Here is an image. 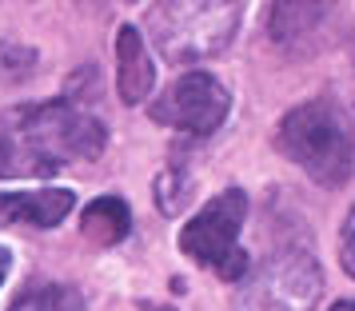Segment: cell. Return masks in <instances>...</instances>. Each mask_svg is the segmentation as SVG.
<instances>
[{
  "label": "cell",
  "instance_id": "10",
  "mask_svg": "<svg viewBox=\"0 0 355 311\" xmlns=\"http://www.w3.org/2000/svg\"><path fill=\"white\" fill-rule=\"evenodd\" d=\"M8 311H80V292H72L64 283H49V287L20 295Z\"/></svg>",
  "mask_w": 355,
  "mask_h": 311
},
{
  "label": "cell",
  "instance_id": "4",
  "mask_svg": "<svg viewBox=\"0 0 355 311\" xmlns=\"http://www.w3.org/2000/svg\"><path fill=\"white\" fill-rule=\"evenodd\" d=\"M248 215V196L240 188H227L192 215V224L180 231V251L200 267H211L220 279L236 283L248 272V256L240 247V228Z\"/></svg>",
  "mask_w": 355,
  "mask_h": 311
},
{
  "label": "cell",
  "instance_id": "2",
  "mask_svg": "<svg viewBox=\"0 0 355 311\" xmlns=\"http://www.w3.org/2000/svg\"><path fill=\"white\" fill-rule=\"evenodd\" d=\"M275 144L320 188H343L352 180V120L339 100L315 96L300 108H291L275 128Z\"/></svg>",
  "mask_w": 355,
  "mask_h": 311
},
{
  "label": "cell",
  "instance_id": "9",
  "mask_svg": "<svg viewBox=\"0 0 355 311\" xmlns=\"http://www.w3.org/2000/svg\"><path fill=\"white\" fill-rule=\"evenodd\" d=\"M80 231L92 240V244H100V247L120 244V240L132 231L128 204H124L120 196H100V199H92V204L84 208V215H80Z\"/></svg>",
  "mask_w": 355,
  "mask_h": 311
},
{
  "label": "cell",
  "instance_id": "8",
  "mask_svg": "<svg viewBox=\"0 0 355 311\" xmlns=\"http://www.w3.org/2000/svg\"><path fill=\"white\" fill-rule=\"evenodd\" d=\"M116 88H120V100L124 104H140L152 92V80H156V68H152V56H148V44L136 24H120L116 33Z\"/></svg>",
  "mask_w": 355,
  "mask_h": 311
},
{
  "label": "cell",
  "instance_id": "7",
  "mask_svg": "<svg viewBox=\"0 0 355 311\" xmlns=\"http://www.w3.org/2000/svg\"><path fill=\"white\" fill-rule=\"evenodd\" d=\"M76 208V196L68 188H44V192H0V228H56Z\"/></svg>",
  "mask_w": 355,
  "mask_h": 311
},
{
  "label": "cell",
  "instance_id": "6",
  "mask_svg": "<svg viewBox=\"0 0 355 311\" xmlns=\"http://www.w3.org/2000/svg\"><path fill=\"white\" fill-rule=\"evenodd\" d=\"M320 292H323L320 263L307 251H279L259 272L256 287H252V308L256 311H311Z\"/></svg>",
  "mask_w": 355,
  "mask_h": 311
},
{
  "label": "cell",
  "instance_id": "3",
  "mask_svg": "<svg viewBox=\"0 0 355 311\" xmlns=\"http://www.w3.org/2000/svg\"><path fill=\"white\" fill-rule=\"evenodd\" d=\"M240 4H156L144 17V28L164 60L172 64H196L204 56L227 48V40L240 28Z\"/></svg>",
  "mask_w": 355,
  "mask_h": 311
},
{
  "label": "cell",
  "instance_id": "13",
  "mask_svg": "<svg viewBox=\"0 0 355 311\" xmlns=\"http://www.w3.org/2000/svg\"><path fill=\"white\" fill-rule=\"evenodd\" d=\"M339 263H343L347 276L355 272V215H347L343 220V231H339Z\"/></svg>",
  "mask_w": 355,
  "mask_h": 311
},
{
  "label": "cell",
  "instance_id": "1",
  "mask_svg": "<svg viewBox=\"0 0 355 311\" xmlns=\"http://www.w3.org/2000/svg\"><path fill=\"white\" fill-rule=\"evenodd\" d=\"M108 128L76 104H17L0 112V180L52 176L68 164L96 160Z\"/></svg>",
  "mask_w": 355,
  "mask_h": 311
},
{
  "label": "cell",
  "instance_id": "11",
  "mask_svg": "<svg viewBox=\"0 0 355 311\" xmlns=\"http://www.w3.org/2000/svg\"><path fill=\"white\" fill-rule=\"evenodd\" d=\"M188 192H192V180L172 164L168 172H160V180H156V208H160L164 215H176L180 208L188 204Z\"/></svg>",
  "mask_w": 355,
  "mask_h": 311
},
{
  "label": "cell",
  "instance_id": "5",
  "mask_svg": "<svg viewBox=\"0 0 355 311\" xmlns=\"http://www.w3.org/2000/svg\"><path fill=\"white\" fill-rule=\"evenodd\" d=\"M227 108H232V96L211 72H184L152 104V120L180 132H192V136H208L227 120Z\"/></svg>",
  "mask_w": 355,
  "mask_h": 311
},
{
  "label": "cell",
  "instance_id": "12",
  "mask_svg": "<svg viewBox=\"0 0 355 311\" xmlns=\"http://www.w3.org/2000/svg\"><path fill=\"white\" fill-rule=\"evenodd\" d=\"M36 56L20 44H0V80H24L33 76Z\"/></svg>",
  "mask_w": 355,
  "mask_h": 311
},
{
  "label": "cell",
  "instance_id": "15",
  "mask_svg": "<svg viewBox=\"0 0 355 311\" xmlns=\"http://www.w3.org/2000/svg\"><path fill=\"white\" fill-rule=\"evenodd\" d=\"M331 311H355V308L347 303V299H339V303H331Z\"/></svg>",
  "mask_w": 355,
  "mask_h": 311
},
{
  "label": "cell",
  "instance_id": "14",
  "mask_svg": "<svg viewBox=\"0 0 355 311\" xmlns=\"http://www.w3.org/2000/svg\"><path fill=\"white\" fill-rule=\"evenodd\" d=\"M8 272H12V251H8V247H0V283H4Z\"/></svg>",
  "mask_w": 355,
  "mask_h": 311
}]
</instances>
